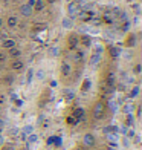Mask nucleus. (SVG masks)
I'll return each instance as SVG.
<instances>
[{
	"label": "nucleus",
	"instance_id": "nucleus-28",
	"mask_svg": "<svg viewBox=\"0 0 142 150\" xmlns=\"http://www.w3.org/2000/svg\"><path fill=\"white\" fill-rule=\"evenodd\" d=\"M61 144H63L61 136H55V138H53V146H55L57 149H60V147H61Z\"/></svg>",
	"mask_w": 142,
	"mask_h": 150
},
{
	"label": "nucleus",
	"instance_id": "nucleus-38",
	"mask_svg": "<svg viewBox=\"0 0 142 150\" xmlns=\"http://www.w3.org/2000/svg\"><path fill=\"white\" fill-rule=\"evenodd\" d=\"M3 129H5V121H3L2 118H0V133L3 132Z\"/></svg>",
	"mask_w": 142,
	"mask_h": 150
},
{
	"label": "nucleus",
	"instance_id": "nucleus-14",
	"mask_svg": "<svg viewBox=\"0 0 142 150\" xmlns=\"http://www.w3.org/2000/svg\"><path fill=\"white\" fill-rule=\"evenodd\" d=\"M101 57H103V55H101V54H92V57H90V61H89V64L90 66H98L99 64V61H101Z\"/></svg>",
	"mask_w": 142,
	"mask_h": 150
},
{
	"label": "nucleus",
	"instance_id": "nucleus-45",
	"mask_svg": "<svg viewBox=\"0 0 142 150\" xmlns=\"http://www.w3.org/2000/svg\"><path fill=\"white\" fill-rule=\"evenodd\" d=\"M47 2H49V3H53V2H55V0H47Z\"/></svg>",
	"mask_w": 142,
	"mask_h": 150
},
{
	"label": "nucleus",
	"instance_id": "nucleus-26",
	"mask_svg": "<svg viewBox=\"0 0 142 150\" xmlns=\"http://www.w3.org/2000/svg\"><path fill=\"white\" fill-rule=\"evenodd\" d=\"M66 122H67L69 126H77V124H78V121L73 118V115H69V117L66 118Z\"/></svg>",
	"mask_w": 142,
	"mask_h": 150
},
{
	"label": "nucleus",
	"instance_id": "nucleus-3",
	"mask_svg": "<svg viewBox=\"0 0 142 150\" xmlns=\"http://www.w3.org/2000/svg\"><path fill=\"white\" fill-rule=\"evenodd\" d=\"M60 72H61V75H63L64 78L70 77V74H72V64L67 60L61 61V64H60Z\"/></svg>",
	"mask_w": 142,
	"mask_h": 150
},
{
	"label": "nucleus",
	"instance_id": "nucleus-9",
	"mask_svg": "<svg viewBox=\"0 0 142 150\" xmlns=\"http://www.w3.org/2000/svg\"><path fill=\"white\" fill-rule=\"evenodd\" d=\"M32 12H34L32 8H31V6H28L26 3L20 5V16H22V17H26V18H28V17L32 16Z\"/></svg>",
	"mask_w": 142,
	"mask_h": 150
},
{
	"label": "nucleus",
	"instance_id": "nucleus-30",
	"mask_svg": "<svg viewBox=\"0 0 142 150\" xmlns=\"http://www.w3.org/2000/svg\"><path fill=\"white\" fill-rule=\"evenodd\" d=\"M83 58H84V52H83V51H77V52H75V60H77V61H81Z\"/></svg>",
	"mask_w": 142,
	"mask_h": 150
},
{
	"label": "nucleus",
	"instance_id": "nucleus-32",
	"mask_svg": "<svg viewBox=\"0 0 142 150\" xmlns=\"http://www.w3.org/2000/svg\"><path fill=\"white\" fill-rule=\"evenodd\" d=\"M6 60H8V54H3V52H0V64H3Z\"/></svg>",
	"mask_w": 142,
	"mask_h": 150
},
{
	"label": "nucleus",
	"instance_id": "nucleus-7",
	"mask_svg": "<svg viewBox=\"0 0 142 150\" xmlns=\"http://www.w3.org/2000/svg\"><path fill=\"white\" fill-rule=\"evenodd\" d=\"M83 144H84L86 147H92V146L95 144V135L90 133V132L84 133V136H83Z\"/></svg>",
	"mask_w": 142,
	"mask_h": 150
},
{
	"label": "nucleus",
	"instance_id": "nucleus-16",
	"mask_svg": "<svg viewBox=\"0 0 142 150\" xmlns=\"http://www.w3.org/2000/svg\"><path fill=\"white\" fill-rule=\"evenodd\" d=\"M43 9H44V2H43V0H35V3H34L32 11H35V12H41Z\"/></svg>",
	"mask_w": 142,
	"mask_h": 150
},
{
	"label": "nucleus",
	"instance_id": "nucleus-6",
	"mask_svg": "<svg viewBox=\"0 0 142 150\" xmlns=\"http://www.w3.org/2000/svg\"><path fill=\"white\" fill-rule=\"evenodd\" d=\"M17 46V42L14 38H9V37H6L5 40H2V47L5 51H9V49H12V47H15Z\"/></svg>",
	"mask_w": 142,
	"mask_h": 150
},
{
	"label": "nucleus",
	"instance_id": "nucleus-4",
	"mask_svg": "<svg viewBox=\"0 0 142 150\" xmlns=\"http://www.w3.org/2000/svg\"><path fill=\"white\" fill-rule=\"evenodd\" d=\"M78 3L77 2H69L67 3V17L69 18H75L78 16Z\"/></svg>",
	"mask_w": 142,
	"mask_h": 150
},
{
	"label": "nucleus",
	"instance_id": "nucleus-29",
	"mask_svg": "<svg viewBox=\"0 0 142 150\" xmlns=\"http://www.w3.org/2000/svg\"><path fill=\"white\" fill-rule=\"evenodd\" d=\"M93 52H95V54H101V55H103L104 49H103V46H101V45H95V47H93Z\"/></svg>",
	"mask_w": 142,
	"mask_h": 150
},
{
	"label": "nucleus",
	"instance_id": "nucleus-19",
	"mask_svg": "<svg viewBox=\"0 0 142 150\" xmlns=\"http://www.w3.org/2000/svg\"><path fill=\"white\" fill-rule=\"evenodd\" d=\"M90 86H92V81L89 78H86L83 81V84H81V92H87V91L90 89Z\"/></svg>",
	"mask_w": 142,
	"mask_h": 150
},
{
	"label": "nucleus",
	"instance_id": "nucleus-21",
	"mask_svg": "<svg viewBox=\"0 0 142 150\" xmlns=\"http://www.w3.org/2000/svg\"><path fill=\"white\" fill-rule=\"evenodd\" d=\"M26 141H28L29 144H35V142L38 141V135L32 132L31 135H28V138H26Z\"/></svg>",
	"mask_w": 142,
	"mask_h": 150
},
{
	"label": "nucleus",
	"instance_id": "nucleus-22",
	"mask_svg": "<svg viewBox=\"0 0 142 150\" xmlns=\"http://www.w3.org/2000/svg\"><path fill=\"white\" fill-rule=\"evenodd\" d=\"M34 77H35V74H34V69H29L28 72H26V83L31 84V83H32V80H34Z\"/></svg>",
	"mask_w": 142,
	"mask_h": 150
},
{
	"label": "nucleus",
	"instance_id": "nucleus-17",
	"mask_svg": "<svg viewBox=\"0 0 142 150\" xmlns=\"http://www.w3.org/2000/svg\"><path fill=\"white\" fill-rule=\"evenodd\" d=\"M115 74L113 72H110L109 75H107V80H105V84H107V87H110V89H113V86H115Z\"/></svg>",
	"mask_w": 142,
	"mask_h": 150
},
{
	"label": "nucleus",
	"instance_id": "nucleus-43",
	"mask_svg": "<svg viewBox=\"0 0 142 150\" xmlns=\"http://www.w3.org/2000/svg\"><path fill=\"white\" fill-rule=\"evenodd\" d=\"M3 26H5V20H3L2 17H0V31H2V28H3Z\"/></svg>",
	"mask_w": 142,
	"mask_h": 150
},
{
	"label": "nucleus",
	"instance_id": "nucleus-44",
	"mask_svg": "<svg viewBox=\"0 0 142 150\" xmlns=\"http://www.w3.org/2000/svg\"><path fill=\"white\" fill-rule=\"evenodd\" d=\"M2 144H3V136L0 135V146H2Z\"/></svg>",
	"mask_w": 142,
	"mask_h": 150
},
{
	"label": "nucleus",
	"instance_id": "nucleus-36",
	"mask_svg": "<svg viewBox=\"0 0 142 150\" xmlns=\"http://www.w3.org/2000/svg\"><path fill=\"white\" fill-rule=\"evenodd\" d=\"M15 106H17V107H22V106H23V100L15 98Z\"/></svg>",
	"mask_w": 142,
	"mask_h": 150
},
{
	"label": "nucleus",
	"instance_id": "nucleus-1",
	"mask_svg": "<svg viewBox=\"0 0 142 150\" xmlns=\"http://www.w3.org/2000/svg\"><path fill=\"white\" fill-rule=\"evenodd\" d=\"M104 113H105V106H104L103 101H98V103L93 106V109H92V117L95 120H101L104 117Z\"/></svg>",
	"mask_w": 142,
	"mask_h": 150
},
{
	"label": "nucleus",
	"instance_id": "nucleus-2",
	"mask_svg": "<svg viewBox=\"0 0 142 150\" xmlns=\"http://www.w3.org/2000/svg\"><path fill=\"white\" fill-rule=\"evenodd\" d=\"M78 46H79V37L77 34H70V35L67 37V49L75 51Z\"/></svg>",
	"mask_w": 142,
	"mask_h": 150
},
{
	"label": "nucleus",
	"instance_id": "nucleus-34",
	"mask_svg": "<svg viewBox=\"0 0 142 150\" xmlns=\"http://www.w3.org/2000/svg\"><path fill=\"white\" fill-rule=\"evenodd\" d=\"M125 135H127V138H134V130H133V129H130V130H127L125 132Z\"/></svg>",
	"mask_w": 142,
	"mask_h": 150
},
{
	"label": "nucleus",
	"instance_id": "nucleus-35",
	"mask_svg": "<svg viewBox=\"0 0 142 150\" xmlns=\"http://www.w3.org/2000/svg\"><path fill=\"white\" fill-rule=\"evenodd\" d=\"M37 78L38 80H44V71H38L37 72Z\"/></svg>",
	"mask_w": 142,
	"mask_h": 150
},
{
	"label": "nucleus",
	"instance_id": "nucleus-33",
	"mask_svg": "<svg viewBox=\"0 0 142 150\" xmlns=\"http://www.w3.org/2000/svg\"><path fill=\"white\" fill-rule=\"evenodd\" d=\"M131 110H133V106L131 104H125L124 106V112L125 113H131Z\"/></svg>",
	"mask_w": 142,
	"mask_h": 150
},
{
	"label": "nucleus",
	"instance_id": "nucleus-31",
	"mask_svg": "<svg viewBox=\"0 0 142 150\" xmlns=\"http://www.w3.org/2000/svg\"><path fill=\"white\" fill-rule=\"evenodd\" d=\"M5 83L11 86L12 83H14V77H12V75H6V77H5Z\"/></svg>",
	"mask_w": 142,
	"mask_h": 150
},
{
	"label": "nucleus",
	"instance_id": "nucleus-41",
	"mask_svg": "<svg viewBox=\"0 0 142 150\" xmlns=\"http://www.w3.org/2000/svg\"><path fill=\"white\" fill-rule=\"evenodd\" d=\"M58 83H57V80H51V87H57Z\"/></svg>",
	"mask_w": 142,
	"mask_h": 150
},
{
	"label": "nucleus",
	"instance_id": "nucleus-25",
	"mask_svg": "<svg viewBox=\"0 0 142 150\" xmlns=\"http://www.w3.org/2000/svg\"><path fill=\"white\" fill-rule=\"evenodd\" d=\"M49 55L51 57H58L60 55V49H58L57 46H51L49 47Z\"/></svg>",
	"mask_w": 142,
	"mask_h": 150
},
{
	"label": "nucleus",
	"instance_id": "nucleus-5",
	"mask_svg": "<svg viewBox=\"0 0 142 150\" xmlns=\"http://www.w3.org/2000/svg\"><path fill=\"white\" fill-rule=\"evenodd\" d=\"M11 69L14 72H22L25 69V61L22 58H17V60H12L11 61Z\"/></svg>",
	"mask_w": 142,
	"mask_h": 150
},
{
	"label": "nucleus",
	"instance_id": "nucleus-18",
	"mask_svg": "<svg viewBox=\"0 0 142 150\" xmlns=\"http://www.w3.org/2000/svg\"><path fill=\"white\" fill-rule=\"evenodd\" d=\"M109 54H110L112 58H118L121 52H119V49H118V46H110V47H109Z\"/></svg>",
	"mask_w": 142,
	"mask_h": 150
},
{
	"label": "nucleus",
	"instance_id": "nucleus-20",
	"mask_svg": "<svg viewBox=\"0 0 142 150\" xmlns=\"http://www.w3.org/2000/svg\"><path fill=\"white\" fill-rule=\"evenodd\" d=\"M61 26H63L64 29H70L72 26H73V22H72V18H69V17L63 18V23H61Z\"/></svg>",
	"mask_w": 142,
	"mask_h": 150
},
{
	"label": "nucleus",
	"instance_id": "nucleus-13",
	"mask_svg": "<svg viewBox=\"0 0 142 150\" xmlns=\"http://www.w3.org/2000/svg\"><path fill=\"white\" fill-rule=\"evenodd\" d=\"M79 45H81V46H84V47H90V46H92V38H90L89 35H86V34H84V35H81V37H79Z\"/></svg>",
	"mask_w": 142,
	"mask_h": 150
},
{
	"label": "nucleus",
	"instance_id": "nucleus-27",
	"mask_svg": "<svg viewBox=\"0 0 142 150\" xmlns=\"http://www.w3.org/2000/svg\"><path fill=\"white\" fill-rule=\"evenodd\" d=\"M138 95H139V86H134L133 89L130 91V95H128V97H130V98H136Z\"/></svg>",
	"mask_w": 142,
	"mask_h": 150
},
{
	"label": "nucleus",
	"instance_id": "nucleus-23",
	"mask_svg": "<svg viewBox=\"0 0 142 150\" xmlns=\"http://www.w3.org/2000/svg\"><path fill=\"white\" fill-rule=\"evenodd\" d=\"M64 98H66L67 101H72L73 98H75V93H73V91L66 89V91H64Z\"/></svg>",
	"mask_w": 142,
	"mask_h": 150
},
{
	"label": "nucleus",
	"instance_id": "nucleus-37",
	"mask_svg": "<svg viewBox=\"0 0 142 150\" xmlns=\"http://www.w3.org/2000/svg\"><path fill=\"white\" fill-rule=\"evenodd\" d=\"M3 150H15V149H14V146H12V144H6L3 147Z\"/></svg>",
	"mask_w": 142,
	"mask_h": 150
},
{
	"label": "nucleus",
	"instance_id": "nucleus-8",
	"mask_svg": "<svg viewBox=\"0 0 142 150\" xmlns=\"http://www.w3.org/2000/svg\"><path fill=\"white\" fill-rule=\"evenodd\" d=\"M5 25L8 26V28H17L18 26V17L17 16H8V18L5 20Z\"/></svg>",
	"mask_w": 142,
	"mask_h": 150
},
{
	"label": "nucleus",
	"instance_id": "nucleus-10",
	"mask_svg": "<svg viewBox=\"0 0 142 150\" xmlns=\"http://www.w3.org/2000/svg\"><path fill=\"white\" fill-rule=\"evenodd\" d=\"M73 118H75L78 122L79 121H84V118H86V112H84V109L83 107H77L75 110H73Z\"/></svg>",
	"mask_w": 142,
	"mask_h": 150
},
{
	"label": "nucleus",
	"instance_id": "nucleus-15",
	"mask_svg": "<svg viewBox=\"0 0 142 150\" xmlns=\"http://www.w3.org/2000/svg\"><path fill=\"white\" fill-rule=\"evenodd\" d=\"M125 46H128V47L136 46V35H134V34H130V35H127V38H125Z\"/></svg>",
	"mask_w": 142,
	"mask_h": 150
},
{
	"label": "nucleus",
	"instance_id": "nucleus-40",
	"mask_svg": "<svg viewBox=\"0 0 142 150\" xmlns=\"http://www.w3.org/2000/svg\"><path fill=\"white\" fill-rule=\"evenodd\" d=\"M134 74H141V64L134 66Z\"/></svg>",
	"mask_w": 142,
	"mask_h": 150
},
{
	"label": "nucleus",
	"instance_id": "nucleus-24",
	"mask_svg": "<svg viewBox=\"0 0 142 150\" xmlns=\"http://www.w3.org/2000/svg\"><path fill=\"white\" fill-rule=\"evenodd\" d=\"M125 124H127V126H130V127H133V126H134V117H133V113H127Z\"/></svg>",
	"mask_w": 142,
	"mask_h": 150
},
{
	"label": "nucleus",
	"instance_id": "nucleus-39",
	"mask_svg": "<svg viewBox=\"0 0 142 150\" xmlns=\"http://www.w3.org/2000/svg\"><path fill=\"white\" fill-rule=\"evenodd\" d=\"M53 138H55V136H51V138H47V142H46V144H47V146H52V144H53Z\"/></svg>",
	"mask_w": 142,
	"mask_h": 150
},
{
	"label": "nucleus",
	"instance_id": "nucleus-42",
	"mask_svg": "<svg viewBox=\"0 0 142 150\" xmlns=\"http://www.w3.org/2000/svg\"><path fill=\"white\" fill-rule=\"evenodd\" d=\"M34 3H35V0H28V3H26V5L31 6V8H34Z\"/></svg>",
	"mask_w": 142,
	"mask_h": 150
},
{
	"label": "nucleus",
	"instance_id": "nucleus-12",
	"mask_svg": "<svg viewBox=\"0 0 142 150\" xmlns=\"http://www.w3.org/2000/svg\"><path fill=\"white\" fill-rule=\"evenodd\" d=\"M34 132V127L32 126H25L22 129V133H20V138H22V141H26V138H28V135H31Z\"/></svg>",
	"mask_w": 142,
	"mask_h": 150
},
{
	"label": "nucleus",
	"instance_id": "nucleus-46",
	"mask_svg": "<svg viewBox=\"0 0 142 150\" xmlns=\"http://www.w3.org/2000/svg\"><path fill=\"white\" fill-rule=\"evenodd\" d=\"M95 150H98V149H95Z\"/></svg>",
	"mask_w": 142,
	"mask_h": 150
},
{
	"label": "nucleus",
	"instance_id": "nucleus-11",
	"mask_svg": "<svg viewBox=\"0 0 142 150\" xmlns=\"http://www.w3.org/2000/svg\"><path fill=\"white\" fill-rule=\"evenodd\" d=\"M8 57L9 58H12V60H17V58H20L22 57V49H20V47H12V49H9L8 51Z\"/></svg>",
	"mask_w": 142,
	"mask_h": 150
}]
</instances>
